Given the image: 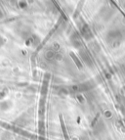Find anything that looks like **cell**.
Returning a JSON list of instances; mask_svg holds the SVG:
<instances>
[{
    "label": "cell",
    "mask_w": 125,
    "mask_h": 140,
    "mask_svg": "<svg viewBox=\"0 0 125 140\" xmlns=\"http://www.w3.org/2000/svg\"><path fill=\"white\" fill-rule=\"evenodd\" d=\"M60 121H61V126H62V129L63 131V136L65 140H68V137H67V133H66V129H65V126H64V123H63V119L62 118V116L60 115Z\"/></svg>",
    "instance_id": "cell-1"
},
{
    "label": "cell",
    "mask_w": 125,
    "mask_h": 140,
    "mask_svg": "<svg viewBox=\"0 0 125 140\" xmlns=\"http://www.w3.org/2000/svg\"><path fill=\"white\" fill-rule=\"evenodd\" d=\"M70 56H71V58L74 60V62H75V64H76V66H77L79 69H81V68H82V65H81L80 61H79L77 58H76V56H75V55H74L72 52H70Z\"/></svg>",
    "instance_id": "cell-2"
}]
</instances>
